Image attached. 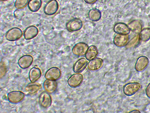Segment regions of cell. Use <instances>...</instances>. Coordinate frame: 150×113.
<instances>
[{"label": "cell", "instance_id": "6da1fadb", "mask_svg": "<svg viewBox=\"0 0 150 113\" xmlns=\"http://www.w3.org/2000/svg\"><path fill=\"white\" fill-rule=\"evenodd\" d=\"M59 8V4L57 0H50L44 6V11L46 14L52 16L57 13Z\"/></svg>", "mask_w": 150, "mask_h": 113}, {"label": "cell", "instance_id": "7a4b0ae2", "mask_svg": "<svg viewBox=\"0 0 150 113\" xmlns=\"http://www.w3.org/2000/svg\"><path fill=\"white\" fill-rule=\"evenodd\" d=\"M83 26V23L82 21L77 18L70 20L66 24L67 29L71 32L78 31L82 28Z\"/></svg>", "mask_w": 150, "mask_h": 113}, {"label": "cell", "instance_id": "3957f363", "mask_svg": "<svg viewBox=\"0 0 150 113\" xmlns=\"http://www.w3.org/2000/svg\"><path fill=\"white\" fill-rule=\"evenodd\" d=\"M23 35L22 30L18 27H14L9 30L6 34V39L10 41H14L20 38Z\"/></svg>", "mask_w": 150, "mask_h": 113}, {"label": "cell", "instance_id": "277c9868", "mask_svg": "<svg viewBox=\"0 0 150 113\" xmlns=\"http://www.w3.org/2000/svg\"><path fill=\"white\" fill-rule=\"evenodd\" d=\"M141 84L138 82H131L126 84L123 88L124 94L128 96H132L140 89Z\"/></svg>", "mask_w": 150, "mask_h": 113}, {"label": "cell", "instance_id": "5b68a950", "mask_svg": "<svg viewBox=\"0 0 150 113\" xmlns=\"http://www.w3.org/2000/svg\"><path fill=\"white\" fill-rule=\"evenodd\" d=\"M39 102L40 105L44 108H47L52 104V98L50 95L46 92H42L39 96Z\"/></svg>", "mask_w": 150, "mask_h": 113}, {"label": "cell", "instance_id": "8992f818", "mask_svg": "<svg viewBox=\"0 0 150 113\" xmlns=\"http://www.w3.org/2000/svg\"><path fill=\"white\" fill-rule=\"evenodd\" d=\"M61 72L60 69L56 67H53L48 69L45 75L47 79L52 81H56L61 77Z\"/></svg>", "mask_w": 150, "mask_h": 113}, {"label": "cell", "instance_id": "52a82bcc", "mask_svg": "<svg viewBox=\"0 0 150 113\" xmlns=\"http://www.w3.org/2000/svg\"><path fill=\"white\" fill-rule=\"evenodd\" d=\"M88 48V46L85 43L79 42L74 46L72 49V52L76 55L82 56L86 54Z\"/></svg>", "mask_w": 150, "mask_h": 113}, {"label": "cell", "instance_id": "ba28073f", "mask_svg": "<svg viewBox=\"0 0 150 113\" xmlns=\"http://www.w3.org/2000/svg\"><path fill=\"white\" fill-rule=\"evenodd\" d=\"M25 96L24 93L19 91H13L9 92L7 96L9 101L12 103H17L23 99Z\"/></svg>", "mask_w": 150, "mask_h": 113}, {"label": "cell", "instance_id": "9c48e42d", "mask_svg": "<svg viewBox=\"0 0 150 113\" xmlns=\"http://www.w3.org/2000/svg\"><path fill=\"white\" fill-rule=\"evenodd\" d=\"M113 30L117 34L125 35H128L131 31L128 25L122 22L116 23L114 26Z\"/></svg>", "mask_w": 150, "mask_h": 113}, {"label": "cell", "instance_id": "30bf717a", "mask_svg": "<svg viewBox=\"0 0 150 113\" xmlns=\"http://www.w3.org/2000/svg\"><path fill=\"white\" fill-rule=\"evenodd\" d=\"M38 32V29L36 26H31L25 29L23 33V35L26 40H29L35 37Z\"/></svg>", "mask_w": 150, "mask_h": 113}, {"label": "cell", "instance_id": "8fae6325", "mask_svg": "<svg viewBox=\"0 0 150 113\" xmlns=\"http://www.w3.org/2000/svg\"><path fill=\"white\" fill-rule=\"evenodd\" d=\"M83 76L81 74H75L71 76L68 80L69 85L72 87H76L79 86L82 83Z\"/></svg>", "mask_w": 150, "mask_h": 113}, {"label": "cell", "instance_id": "7c38bea8", "mask_svg": "<svg viewBox=\"0 0 150 113\" xmlns=\"http://www.w3.org/2000/svg\"><path fill=\"white\" fill-rule=\"evenodd\" d=\"M149 63V59L146 57L144 56H140L137 60L135 65V68L137 71H142L147 67Z\"/></svg>", "mask_w": 150, "mask_h": 113}, {"label": "cell", "instance_id": "4fadbf2b", "mask_svg": "<svg viewBox=\"0 0 150 113\" xmlns=\"http://www.w3.org/2000/svg\"><path fill=\"white\" fill-rule=\"evenodd\" d=\"M33 60L32 56L30 55H25L19 58L18 63L19 67L21 68L27 69L31 65Z\"/></svg>", "mask_w": 150, "mask_h": 113}, {"label": "cell", "instance_id": "5bb4252c", "mask_svg": "<svg viewBox=\"0 0 150 113\" xmlns=\"http://www.w3.org/2000/svg\"><path fill=\"white\" fill-rule=\"evenodd\" d=\"M129 40L128 35L117 34L115 36L113 39V43L116 46L122 47L126 45Z\"/></svg>", "mask_w": 150, "mask_h": 113}, {"label": "cell", "instance_id": "9a60e30c", "mask_svg": "<svg viewBox=\"0 0 150 113\" xmlns=\"http://www.w3.org/2000/svg\"><path fill=\"white\" fill-rule=\"evenodd\" d=\"M103 60L100 58H97L90 60L88 65V68L91 71H96L101 67L103 65Z\"/></svg>", "mask_w": 150, "mask_h": 113}, {"label": "cell", "instance_id": "2e32d148", "mask_svg": "<svg viewBox=\"0 0 150 113\" xmlns=\"http://www.w3.org/2000/svg\"><path fill=\"white\" fill-rule=\"evenodd\" d=\"M88 63V61L86 59L83 58L80 59L75 63L73 67L74 71L76 73L81 72L86 67Z\"/></svg>", "mask_w": 150, "mask_h": 113}, {"label": "cell", "instance_id": "e0dca14e", "mask_svg": "<svg viewBox=\"0 0 150 113\" xmlns=\"http://www.w3.org/2000/svg\"><path fill=\"white\" fill-rule=\"evenodd\" d=\"M43 86L46 92L49 93H52L56 90L57 83L55 81L46 79L43 83Z\"/></svg>", "mask_w": 150, "mask_h": 113}, {"label": "cell", "instance_id": "ac0fdd59", "mask_svg": "<svg viewBox=\"0 0 150 113\" xmlns=\"http://www.w3.org/2000/svg\"><path fill=\"white\" fill-rule=\"evenodd\" d=\"M41 75L40 70L37 67L32 68L29 72V78L31 82H35L40 78Z\"/></svg>", "mask_w": 150, "mask_h": 113}, {"label": "cell", "instance_id": "d6986e66", "mask_svg": "<svg viewBox=\"0 0 150 113\" xmlns=\"http://www.w3.org/2000/svg\"><path fill=\"white\" fill-rule=\"evenodd\" d=\"M42 5L41 0H30L28 2V6L31 11L35 12L40 9Z\"/></svg>", "mask_w": 150, "mask_h": 113}, {"label": "cell", "instance_id": "ffe728a7", "mask_svg": "<svg viewBox=\"0 0 150 113\" xmlns=\"http://www.w3.org/2000/svg\"><path fill=\"white\" fill-rule=\"evenodd\" d=\"M98 50L97 47L94 45H91L88 48L85 55L86 58L88 60L94 59L97 56Z\"/></svg>", "mask_w": 150, "mask_h": 113}, {"label": "cell", "instance_id": "44dd1931", "mask_svg": "<svg viewBox=\"0 0 150 113\" xmlns=\"http://www.w3.org/2000/svg\"><path fill=\"white\" fill-rule=\"evenodd\" d=\"M128 26L131 31L136 33H139L142 29V25L141 23L137 20H134L129 22Z\"/></svg>", "mask_w": 150, "mask_h": 113}, {"label": "cell", "instance_id": "7402d4cb", "mask_svg": "<svg viewBox=\"0 0 150 113\" xmlns=\"http://www.w3.org/2000/svg\"><path fill=\"white\" fill-rule=\"evenodd\" d=\"M88 16L89 19L93 21H97L101 18L102 14L101 11L98 9H93L88 12Z\"/></svg>", "mask_w": 150, "mask_h": 113}, {"label": "cell", "instance_id": "603a6c76", "mask_svg": "<svg viewBox=\"0 0 150 113\" xmlns=\"http://www.w3.org/2000/svg\"><path fill=\"white\" fill-rule=\"evenodd\" d=\"M41 86L39 83L31 82L28 84L25 87L26 91L30 94H33L38 92Z\"/></svg>", "mask_w": 150, "mask_h": 113}, {"label": "cell", "instance_id": "cb8c5ba5", "mask_svg": "<svg viewBox=\"0 0 150 113\" xmlns=\"http://www.w3.org/2000/svg\"><path fill=\"white\" fill-rule=\"evenodd\" d=\"M140 40L146 42L150 39V28H145L142 29L139 34Z\"/></svg>", "mask_w": 150, "mask_h": 113}, {"label": "cell", "instance_id": "d4e9b609", "mask_svg": "<svg viewBox=\"0 0 150 113\" xmlns=\"http://www.w3.org/2000/svg\"><path fill=\"white\" fill-rule=\"evenodd\" d=\"M140 39L139 34L133 37L127 44V47L131 48L134 47L139 43Z\"/></svg>", "mask_w": 150, "mask_h": 113}, {"label": "cell", "instance_id": "484cf974", "mask_svg": "<svg viewBox=\"0 0 150 113\" xmlns=\"http://www.w3.org/2000/svg\"><path fill=\"white\" fill-rule=\"evenodd\" d=\"M28 0H16L14 5L15 7L19 9L25 7L28 3Z\"/></svg>", "mask_w": 150, "mask_h": 113}, {"label": "cell", "instance_id": "4316f807", "mask_svg": "<svg viewBox=\"0 0 150 113\" xmlns=\"http://www.w3.org/2000/svg\"><path fill=\"white\" fill-rule=\"evenodd\" d=\"M24 15V12L22 10L16 9L14 12L15 17L17 19H21Z\"/></svg>", "mask_w": 150, "mask_h": 113}, {"label": "cell", "instance_id": "83f0119b", "mask_svg": "<svg viewBox=\"0 0 150 113\" xmlns=\"http://www.w3.org/2000/svg\"><path fill=\"white\" fill-rule=\"evenodd\" d=\"M146 93L147 96L150 98V82L146 89Z\"/></svg>", "mask_w": 150, "mask_h": 113}, {"label": "cell", "instance_id": "f1b7e54d", "mask_svg": "<svg viewBox=\"0 0 150 113\" xmlns=\"http://www.w3.org/2000/svg\"><path fill=\"white\" fill-rule=\"evenodd\" d=\"M86 3L91 4L95 3L98 0H84Z\"/></svg>", "mask_w": 150, "mask_h": 113}, {"label": "cell", "instance_id": "f546056e", "mask_svg": "<svg viewBox=\"0 0 150 113\" xmlns=\"http://www.w3.org/2000/svg\"><path fill=\"white\" fill-rule=\"evenodd\" d=\"M130 112H134V113H138V112H140L139 111L137 110H133L132 111Z\"/></svg>", "mask_w": 150, "mask_h": 113}, {"label": "cell", "instance_id": "4dcf8cb0", "mask_svg": "<svg viewBox=\"0 0 150 113\" xmlns=\"http://www.w3.org/2000/svg\"><path fill=\"white\" fill-rule=\"evenodd\" d=\"M1 1H6L8 0H0Z\"/></svg>", "mask_w": 150, "mask_h": 113}]
</instances>
